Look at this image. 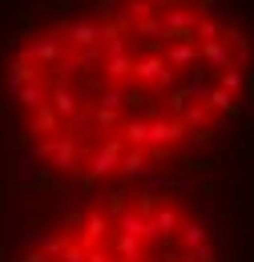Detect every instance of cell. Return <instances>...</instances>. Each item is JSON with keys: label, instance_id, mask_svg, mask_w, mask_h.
Wrapping results in <instances>:
<instances>
[{"label": "cell", "instance_id": "cell-4", "mask_svg": "<svg viewBox=\"0 0 254 262\" xmlns=\"http://www.w3.org/2000/svg\"><path fill=\"white\" fill-rule=\"evenodd\" d=\"M57 129H61V117L53 113V105L32 109L29 121H25V133H32V137H57Z\"/></svg>", "mask_w": 254, "mask_h": 262}, {"label": "cell", "instance_id": "cell-6", "mask_svg": "<svg viewBox=\"0 0 254 262\" xmlns=\"http://www.w3.org/2000/svg\"><path fill=\"white\" fill-rule=\"evenodd\" d=\"M101 77L125 85L129 77H133V53H105V61H101Z\"/></svg>", "mask_w": 254, "mask_h": 262}, {"label": "cell", "instance_id": "cell-5", "mask_svg": "<svg viewBox=\"0 0 254 262\" xmlns=\"http://www.w3.org/2000/svg\"><path fill=\"white\" fill-rule=\"evenodd\" d=\"M65 40H69L77 53H81V49H97V45H101V20H73Z\"/></svg>", "mask_w": 254, "mask_h": 262}, {"label": "cell", "instance_id": "cell-12", "mask_svg": "<svg viewBox=\"0 0 254 262\" xmlns=\"http://www.w3.org/2000/svg\"><path fill=\"white\" fill-rule=\"evenodd\" d=\"M202 242H210L206 222H202V218H186V222H182V246L194 250V246H202Z\"/></svg>", "mask_w": 254, "mask_h": 262}, {"label": "cell", "instance_id": "cell-16", "mask_svg": "<svg viewBox=\"0 0 254 262\" xmlns=\"http://www.w3.org/2000/svg\"><path fill=\"white\" fill-rule=\"evenodd\" d=\"M57 262H89V250H85L81 242H69V246L61 250V258H57Z\"/></svg>", "mask_w": 254, "mask_h": 262}, {"label": "cell", "instance_id": "cell-2", "mask_svg": "<svg viewBox=\"0 0 254 262\" xmlns=\"http://www.w3.org/2000/svg\"><path fill=\"white\" fill-rule=\"evenodd\" d=\"M109 230H113L109 214H105V210H89V214H85V222H81V246H85V250H93L97 242H105V238H109Z\"/></svg>", "mask_w": 254, "mask_h": 262}, {"label": "cell", "instance_id": "cell-1", "mask_svg": "<svg viewBox=\"0 0 254 262\" xmlns=\"http://www.w3.org/2000/svg\"><path fill=\"white\" fill-rule=\"evenodd\" d=\"M133 85H141V89H174V69L165 65V57L158 53H141V57H133V77H129Z\"/></svg>", "mask_w": 254, "mask_h": 262}, {"label": "cell", "instance_id": "cell-9", "mask_svg": "<svg viewBox=\"0 0 254 262\" xmlns=\"http://www.w3.org/2000/svg\"><path fill=\"white\" fill-rule=\"evenodd\" d=\"M198 49H202V65H214L218 73H222V69H238L222 36H218V40H206V45H198Z\"/></svg>", "mask_w": 254, "mask_h": 262}, {"label": "cell", "instance_id": "cell-13", "mask_svg": "<svg viewBox=\"0 0 254 262\" xmlns=\"http://www.w3.org/2000/svg\"><path fill=\"white\" fill-rule=\"evenodd\" d=\"M218 36H222V20H218L214 12H206V16H198V20H194V40H198V45L218 40Z\"/></svg>", "mask_w": 254, "mask_h": 262}, {"label": "cell", "instance_id": "cell-14", "mask_svg": "<svg viewBox=\"0 0 254 262\" xmlns=\"http://www.w3.org/2000/svg\"><path fill=\"white\" fill-rule=\"evenodd\" d=\"M218 89H226L230 97L242 93V89H246V73H242V69H222V73H218Z\"/></svg>", "mask_w": 254, "mask_h": 262}, {"label": "cell", "instance_id": "cell-15", "mask_svg": "<svg viewBox=\"0 0 254 262\" xmlns=\"http://www.w3.org/2000/svg\"><path fill=\"white\" fill-rule=\"evenodd\" d=\"M125 210H129L125 190H113V194H109V202H105V214H109V222H117V218H121Z\"/></svg>", "mask_w": 254, "mask_h": 262}, {"label": "cell", "instance_id": "cell-7", "mask_svg": "<svg viewBox=\"0 0 254 262\" xmlns=\"http://www.w3.org/2000/svg\"><path fill=\"white\" fill-rule=\"evenodd\" d=\"M32 81H45V73L25 57H12L8 61V89H20V85H32Z\"/></svg>", "mask_w": 254, "mask_h": 262}, {"label": "cell", "instance_id": "cell-3", "mask_svg": "<svg viewBox=\"0 0 254 262\" xmlns=\"http://www.w3.org/2000/svg\"><path fill=\"white\" fill-rule=\"evenodd\" d=\"M161 57H165V65H170V69L202 65V49H198V40H170Z\"/></svg>", "mask_w": 254, "mask_h": 262}, {"label": "cell", "instance_id": "cell-10", "mask_svg": "<svg viewBox=\"0 0 254 262\" xmlns=\"http://www.w3.org/2000/svg\"><path fill=\"white\" fill-rule=\"evenodd\" d=\"M145 238H133V234H117L113 238V254H117V262H141L145 258V246H141Z\"/></svg>", "mask_w": 254, "mask_h": 262}, {"label": "cell", "instance_id": "cell-11", "mask_svg": "<svg viewBox=\"0 0 254 262\" xmlns=\"http://www.w3.org/2000/svg\"><path fill=\"white\" fill-rule=\"evenodd\" d=\"M145 162H150V149H125L117 169H121V178H141V173L150 169Z\"/></svg>", "mask_w": 254, "mask_h": 262}, {"label": "cell", "instance_id": "cell-17", "mask_svg": "<svg viewBox=\"0 0 254 262\" xmlns=\"http://www.w3.org/2000/svg\"><path fill=\"white\" fill-rule=\"evenodd\" d=\"M89 262H117V258H109L105 250H89Z\"/></svg>", "mask_w": 254, "mask_h": 262}, {"label": "cell", "instance_id": "cell-8", "mask_svg": "<svg viewBox=\"0 0 254 262\" xmlns=\"http://www.w3.org/2000/svg\"><path fill=\"white\" fill-rule=\"evenodd\" d=\"M12 97H16V105H20L25 113H32V109L49 105V85H45V81H32V85H20V89H12Z\"/></svg>", "mask_w": 254, "mask_h": 262}]
</instances>
